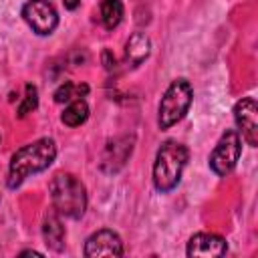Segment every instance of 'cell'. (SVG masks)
Here are the masks:
<instances>
[{"label": "cell", "instance_id": "cell-15", "mask_svg": "<svg viewBox=\"0 0 258 258\" xmlns=\"http://www.w3.org/2000/svg\"><path fill=\"white\" fill-rule=\"evenodd\" d=\"M89 93V87L87 85H73L69 81H64L56 91H54V101L56 103H69L77 97H83Z\"/></svg>", "mask_w": 258, "mask_h": 258}, {"label": "cell", "instance_id": "cell-16", "mask_svg": "<svg viewBox=\"0 0 258 258\" xmlns=\"http://www.w3.org/2000/svg\"><path fill=\"white\" fill-rule=\"evenodd\" d=\"M36 105H38V89L32 83H26V87H24V99L18 105L16 115L18 117H26L28 113H32L36 109Z\"/></svg>", "mask_w": 258, "mask_h": 258}, {"label": "cell", "instance_id": "cell-10", "mask_svg": "<svg viewBox=\"0 0 258 258\" xmlns=\"http://www.w3.org/2000/svg\"><path fill=\"white\" fill-rule=\"evenodd\" d=\"M131 151H133V137H117V139L109 141L103 151V157H101V169L105 173L119 171L125 165Z\"/></svg>", "mask_w": 258, "mask_h": 258}, {"label": "cell", "instance_id": "cell-2", "mask_svg": "<svg viewBox=\"0 0 258 258\" xmlns=\"http://www.w3.org/2000/svg\"><path fill=\"white\" fill-rule=\"evenodd\" d=\"M187 159L189 151L183 143L175 139H167L161 143L153 161V185L159 194H169L179 185Z\"/></svg>", "mask_w": 258, "mask_h": 258}, {"label": "cell", "instance_id": "cell-14", "mask_svg": "<svg viewBox=\"0 0 258 258\" xmlns=\"http://www.w3.org/2000/svg\"><path fill=\"white\" fill-rule=\"evenodd\" d=\"M99 14H101V22L107 30H113L119 26V22L123 20L125 8L121 0H101L99 6Z\"/></svg>", "mask_w": 258, "mask_h": 258}, {"label": "cell", "instance_id": "cell-12", "mask_svg": "<svg viewBox=\"0 0 258 258\" xmlns=\"http://www.w3.org/2000/svg\"><path fill=\"white\" fill-rule=\"evenodd\" d=\"M151 52V40L145 32H133L125 44V60L131 67L141 64Z\"/></svg>", "mask_w": 258, "mask_h": 258}, {"label": "cell", "instance_id": "cell-8", "mask_svg": "<svg viewBox=\"0 0 258 258\" xmlns=\"http://www.w3.org/2000/svg\"><path fill=\"white\" fill-rule=\"evenodd\" d=\"M87 258H101V256H121L123 254V240L117 232L109 228H101L93 232L83 248Z\"/></svg>", "mask_w": 258, "mask_h": 258}, {"label": "cell", "instance_id": "cell-1", "mask_svg": "<svg viewBox=\"0 0 258 258\" xmlns=\"http://www.w3.org/2000/svg\"><path fill=\"white\" fill-rule=\"evenodd\" d=\"M54 157H56V143L50 137H40L28 145L16 149L8 163L6 185L10 189L20 187L26 177L48 169L52 165Z\"/></svg>", "mask_w": 258, "mask_h": 258}, {"label": "cell", "instance_id": "cell-11", "mask_svg": "<svg viewBox=\"0 0 258 258\" xmlns=\"http://www.w3.org/2000/svg\"><path fill=\"white\" fill-rule=\"evenodd\" d=\"M64 226H62V220H60V214L50 208L44 218H42V238H44V244L54 250V252H62L64 250Z\"/></svg>", "mask_w": 258, "mask_h": 258}, {"label": "cell", "instance_id": "cell-13", "mask_svg": "<svg viewBox=\"0 0 258 258\" xmlns=\"http://www.w3.org/2000/svg\"><path fill=\"white\" fill-rule=\"evenodd\" d=\"M87 117H89V105L83 97H77V99L69 101V105L64 107V111L60 115V121L67 127H79L87 121Z\"/></svg>", "mask_w": 258, "mask_h": 258}, {"label": "cell", "instance_id": "cell-7", "mask_svg": "<svg viewBox=\"0 0 258 258\" xmlns=\"http://www.w3.org/2000/svg\"><path fill=\"white\" fill-rule=\"evenodd\" d=\"M234 121L242 139L250 145H258V105L254 97H244L234 105Z\"/></svg>", "mask_w": 258, "mask_h": 258}, {"label": "cell", "instance_id": "cell-4", "mask_svg": "<svg viewBox=\"0 0 258 258\" xmlns=\"http://www.w3.org/2000/svg\"><path fill=\"white\" fill-rule=\"evenodd\" d=\"M194 101V89L187 79H175L165 89L159 107H157V125L159 129H169L175 123H179L185 113L189 111V105Z\"/></svg>", "mask_w": 258, "mask_h": 258}, {"label": "cell", "instance_id": "cell-19", "mask_svg": "<svg viewBox=\"0 0 258 258\" xmlns=\"http://www.w3.org/2000/svg\"><path fill=\"white\" fill-rule=\"evenodd\" d=\"M18 256H36V258H42V254L36 252V250H22Z\"/></svg>", "mask_w": 258, "mask_h": 258}, {"label": "cell", "instance_id": "cell-17", "mask_svg": "<svg viewBox=\"0 0 258 258\" xmlns=\"http://www.w3.org/2000/svg\"><path fill=\"white\" fill-rule=\"evenodd\" d=\"M101 58H103V64H105L107 71H115L117 60H115V56H113V52H111L109 48H105V50L101 52Z\"/></svg>", "mask_w": 258, "mask_h": 258}, {"label": "cell", "instance_id": "cell-6", "mask_svg": "<svg viewBox=\"0 0 258 258\" xmlns=\"http://www.w3.org/2000/svg\"><path fill=\"white\" fill-rule=\"evenodd\" d=\"M22 18L38 36H48L58 26V14L48 0H28L22 6Z\"/></svg>", "mask_w": 258, "mask_h": 258}, {"label": "cell", "instance_id": "cell-3", "mask_svg": "<svg viewBox=\"0 0 258 258\" xmlns=\"http://www.w3.org/2000/svg\"><path fill=\"white\" fill-rule=\"evenodd\" d=\"M48 194L52 208L71 220H79L87 210V189L73 173H56L48 183Z\"/></svg>", "mask_w": 258, "mask_h": 258}, {"label": "cell", "instance_id": "cell-5", "mask_svg": "<svg viewBox=\"0 0 258 258\" xmlns=\"http://www.w3.org/2000/svg\"><path fill=\"white\" fill-rule=\"evenodd\" d=\"M240 155H242L240 133L234 131V129H228L226 133H222V137L218 139L216 147L212 149V153L208 157V165L216 175L222 177V175H228L236 167Z\"/></svg>", "mask_w": 258, "mask_h": 258}, {"label": "cell", "instance_id": "cell-20", "mask_svg": "<svg viewBox=\"0 0 258 258\" xmlns=\"http://www.w3.org/2000/svg\"><path fill=\"white\" fill-rule=\"evenodd\" d=\"M0 141H2V137H0Z\"/></svg>", "mask_w": 258, "mask_h": 258}, {"label": "cell", "instance_id": "cell-18", "mask_svg": "<svg viewBox=\"0 0 258 258\" xmlns=\"http://www.w3.org/2000/svg\"><path fill=\"white\" fill-rule=\"evenodd\" d=\"M62 4H64L67 10H77L79 4H81V0H62Z\"/></svg>", "mask_w": 258, "mask_h": 258}, {"label": "cell", "instance_id": "cell-9", "mask_svg": "<svg viewBox=\"0 0 258 258\" xmlns=\"http://www.w3.org/2000/svg\"><path fill=\"white\" fill-rule=\"evenodd\" d=\"M228 244L222 236L212 232H198L189 238L185 254L189 258H216V256H224Z\"/></svg>", "mask_w": 258, "mask_h": 258}]
</instances>
